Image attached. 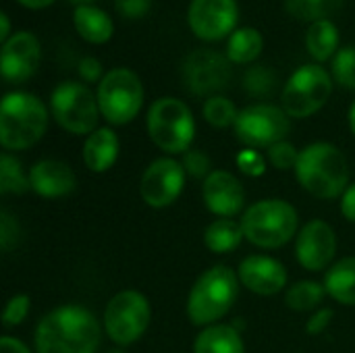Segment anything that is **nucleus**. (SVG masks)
I'll use <instances>...</instances> for the list:
<instances>
[{
    "mask_svg": "<svg viewBox=\"0 0 355 353\" xmlns=\"http://www.w3.org/2000/svg\"><path fill=\"white\" fill-rule=\"evenodd\" d=\"M100 325L81 306H60L46 314L35 329L37 353H96Z\"/></svg>",
    "mask_w": 355,
    "mask_h": 353,
    "instance_id": "1",
    "label": "nucleus"
},
{
    "mask_svg": "<svg viewBox=\"0 0 355 353\" xmlns=\"http://www.w3.org/2000/svg\"><path fill=\"white\" fill-rule=\"evenodd\" d=\"M293 171L300 185L320 200H333L345 193L349 183V166L343 152L327 141L304 148Z\"/></svg>",
    "mask_w": 355,
    "mask_h": 353,
    "instance_id": "2",
    "label": "nucleus"
},
{
    "mask_svg": "<svg viewBox=\"0 0 355 353\" xmlns=\"http://www.w3.org/2000/svg\"><path fill=\"white\" fill-rule=\"evenodd\" d=\"M48 127V108L27 92H10L0 104V144L4 150H27L42 139Z\"/></svg>",
    "mask_w": 355,
    "mask_h": 353,
    "instance_id": "3",
    "label": "nucleus"
},
{
    "mask_svg": "<svg viewBox=\"0 0 355 353\" xmlns=\"http://www.w3.org/2000/svg\"><path fill=\"white\" fill-rule=\"evenodd\" d=\"M237 275L229 266L208 268L191 287L187 316L196 327H212L223 318L237 300Z\"/></svg>",
    "mask_w": 355,
    "mask_h": 353,
    "instance_id": "4",
    "label": "nucleus"
},
{
    "mask_svg": "<svg viewBox=\"0 0 355 353\" xmlns=\"http://www.w3.org/2000/svg\"><path fill=\"white\" fill-rule=\"evenodd\" d=\"M241 229L250 243L275 250L297 233V212L283 200H262L243 212Z\"/></svg>",
    "mask_w": 355,
    "mask_h": 353,
    "instance_id": "5",
    "label": "nucleus"
},
{
    "mask_svg": "<svg viewBox=\"0 0 355 353\" xmlns=\"http://www.w3.org/2000/svg\"><path fill=\"white\" fill-rule=\"evenodd\" d=\"M150 139L168 154H185L196 135L189 106L179 98H158L146 117Z\"/></svg>",
    "mask_w": 355,
    "mask_h": 353,
    "instance_id": "6",
    "label": "nucleus"
},
{
    "mask_svg": "<svg viewBox=\"0 0 355 353\" xmlns=\"http://www.w3.org/2000/svg\"><path fill=\"white\" fill-rule=\"evenodd\" d=\"M100 114L110 125H127L137 117L144 104V85L131 69L108 71L98 85Z\"/></svg>",
    "mask_w": 355,
    "mask_h": 353,
    "instance_id": "7",
    "label": "nucleus"
},
{
    "mask_svg": "<svg viewBox=\"0 0 355 353\" xmlns=\"http://www.w3.org/2000/svg\"><path fill=\"white\" fill-rule=\"evenodd\" d=\"M50 110L54 121L69 133L85 135L96 131L100 114L98 96L79 81L58 83L50 98Z\"/></svg>",
    "mask_w": 355,
    "mask_h": 353,
    "instance_id": "8",
    "label": "nucleus"
},
{
    "mask_svg": "<svg viewBox=\"0 0 355 353\" xmlns=\"http://www.w3.org/2000/svg\"><path fill=\"white\" fill-rule=\"evenodd\" d=\"M333 79L320 64L300 67L283 87V110L293 119H306L318 112L331 98Z\"/></svg>",
    "mask_w": 355,
    "mask_h": 353,
    "instance_id": "9",
    "label": "nucleus"
},
{
    "mask_svg": "<svg viewBox=\"0 0 355 353\" xmlns=\"http://www.w3.org/2000/svg\"><path fill=\"white\" fill-rule=\"evenodd\" d=\"M150 318V304L139 291H121L106 306L104 329L110 341L125 347L135 343L146 333Z\"/></svg>",
    "mask_w": 355,
    "mask_h": 353,
    "instance_id": "10",
    "label": "nucleus"
},
{
    "mask_svg": "<svg viewBox=\"0 0 355 353\" xmlns=\"http://www.w3.org/2000/svg\"><path fill=\"white\" fill-rule=\"evenodd\" d=\"M289 129V114L272 104L248 106L235 121V133L248 148H272L275 144L285 141Z\"/></svg>",
    "mask_w": 355,
    "mask_h": 353,
    "instance_id": "11",
    "label": "nucleus"
},
{
    "mask_svg": "<svg viewBox=\"0 0 355 353\" xmlns=\"http://www.w3.org/2000/svg\"><path fill=\"white\" fill-rule=\"evenodd\" d=\"M183 83L193 96H218L231 81V60L216 50H193L181 67Z\"/></svg>",
    "mask_w": 355,
    "mask_h": 353,
    "instance_id": "12",
    "label": "nucleus"
},
{
    "mask_svg": "<svg viewBox=\"0 0 355 353\" xmlns=\"http://www.w3.org/2000/svg\"><path fill=\"white\" fill-rule=\"evenodd\" d=\"M183 185H185L183 164L173 158H158L144 171L139 193L148 206L166 208L181 196Z\"/></svg>",
    "mask_w": 355,
    "mask_h": 353,
    "instance_id": "13",
    "label": "nucleus"
},
{
    "mask_svg": "<svg viewBox=\"0 0 355 353\" xmlns=\"http://www.w3.org/2000/svg\"><path fill=\"white\" fill-rule=\"evenodd\" d=\"M239 19L235 0H191L187 21L191 31L206 42L220 40L233 33Z\"/></svg>",
    "mask_w": 355,
    "mask_h": 353,
    "instance_id": "14",
    "label": "nucleus"
},
{
    "mask_svg": "<svg viewBox=\"0 0 355 353\" xmlns=\"http://www.w3.org/2000/svg\"><path fill=\"white\" fill-rule=\"evenodd\" d=\"M40 42L31 31H17L4 44L0 52V71L8 83L27 81L40 64Z\"/></svg>",
    "mask_w": 355,
    "mask_h": 353,
    "instance_id": "15",
    "label": "nucleus"
},
{
    "mask_svg": "<svg viewBox=\"0 0 355 353\" xmlns=\"http://www.w3.org/2000/svg\"><path fill=\"white\" fill-rule=\"evenodd\" d=\"M337 254V237L329 223L310 221L302 227L295 241V258L297 262L312 273L327 268Z\"/></svg>",
    "mask_w": 355,
    "mask_h": 353,
    "instance_id": "16",
    "label": "nucleus"
},
{
    "mask_svg": "<svg viewBox=\"0 0 355 353\" xmlns=\"http://www.w3.org/2000/svg\"><path fill=\"white\" fill-rule=\"evenodd\" d=\"M204 202L208 210L220 218H231L241 212L245 202L243 185L237 177L227 171H212L208 179H204Z\"/></svg>",
    "mask_w": 355,
    "mask_h": 353,
    "instance_id": "17",
    "label": "nucleus"
},
{
    "mask_svg": "<svg viewBox=\"0 0 355 353\" xmlns=\"http://www.w3.org/2000/svg\"><path fill=\"white\" fill-rule=\"evenodd\" d=\"M239 281L258 295H277L287 285V270L268 256H248L239 264Z\"/></svg>",
    "mask_w": 355,
    "mask_h": 353,
    "instance_id": "18",
    "label": "nucleus"
},
{
    "mask_svg": "<svg viewBox=\"0 0 355 353\" xmlns=\"http://www.w3.org/2000/svg\"><path fill=\"white\" fill-rule=\"evenodd\" d=\"M29 183L35 193L42 198H64L75 189V173L62 160L46 158L31 166Z\"/></svg>",
    "mask_w": 355,
    "mask_h": 353,
    "instance_id": "19",
    "label": "nucleus"
},
{
    "mask_svg": "<svg viewBox=\"0 0 355 353\" xmlns=\"http://www.w3.org/2000/svg\"><path fill=\"white\" fill-rule=\"evenodd\" d=\"M119 156V137L110 127H100L83 144V162L92 173L108 171Z\"/></svg>",
    "mask_w": 355,
    "mask_h": 353,
    "instance_id": "20",
    "label": "nucleus"
},
{
    "mask_svg": "<svg viewBox=\"0 0 355 353\" xmlns=\"http://www.w3.org/2000/svg\"><path fill=\"white\" fill-rule=\"evenodd\" d=\"M73 23L77 33L89 44H106L114 33L110 15L94 4L77 6L73 12Z\"/></svg>",
    "mask_w": 355,
    "mask_h": 353,
    "instance_id": "21",
    "label": "nucleus"
},
{
    "mask_svg": "<svg viewBox=\"0 0 355 353\" xmlns=\"http://www.w3.org/2000/svg\"><path fill=\"white\" fill-rule=\"evenodd\" d=\"M193 353H245V345L233 327L212 325L193 341Z\"/></svg>",
    "mask_w": 355,
    "mask_h": 353,
    "instance_id": "22",
    "label": "nucleus"
},
{
    "mask_svg": "<svg viewBox=\"0 0 355 353\" xmlns=\"http://www.w3.org/2000/svg\"><path fill=\"white\" fill-rule=\"evenodd\" d=\"M324 289L335 302L355 306V258H343L329 268L324 277Z\"/></svg>",
    "mask_w": 355,
    "mask_h": 353,
    "instance_id": "23",
    "label": "nucleus"
},
{
    "mask_svg": "<svg viewBox=\"0 0 355 353\" xmlns=\"http://www.w3.org/2000/svg\"><path fill=\"white\" fill-rule=\"evenodd\" d=\"M264 50V37L256 27H239L229 35L227 58L235 64L254 62Z\"/></svg>",
    "mask_w": 355,
    "mask_h": 353,
    "instance_id": "24",
    "label": "nucleus"
},
{
    "mask_svg": "<svg viewBox=\"0 0 355 353\" xmlns=\"http://www.w3.org/2000/svg\"><path fill=\"white\" fill-rule=\"evenodd\" d=\"M339 46V31L333 21H316L308 27L306 33V48L310 56L318 62H324L337 54Z\"/></svg>",
    "mask_w": 355,
    "mask_h": 353,
    "instance_id": "25",
    "label": "nucleus"
},
{
    "mask_svg": "<svg viewBox=\"0 0 355 353\" xmlns=\"http://www.w3.org/2000/svg\"><path fill=\"white\" fill-rule=\"evenodd\" d=\"M243 237L245 235L241 223H235L233 218H216L208 225L204 233V243L214 254H229L235 248H239Z\"/></svg>",
    "mask_w": 355,
    "mask_h": 353,
    "instance_id": "26",
    "label": "nucleus"
},
{
    "mask_svg": "<svg viewBox=\"0 0 355 353\" xmlns=\"http://www.w3.org/2000/svg\"><path fill=\"white\" fill-rule=\"evenodd\" d=\"M345 0H285V8L291 17L300 21H331L335 12L341 10Z\"/></svg>",
    "mask_w": 355,
    "mask_h": 353,
    "instance_id": "27",
    "label": "nucleus"
},
{
    "mask_svg": "<svg viewBox=\"0 0 355 353\" xmlns=\"http://www.w3.org/2000/svg\"><path fill=\"white\" fill-rule=\"evenodd\" d=\"M324 295H327L324 285L314 283V281H302V283H295L293 287H289L285 302L295 312H308V310H314L316 306H320Z\"/></svg>",
    "mask_w": 355,
    "mask_h": 353,
    "instance_id": "28",
    "label": "nucleus"
},
{
    "mask_svg": "<svg viewBox=\"0 0 355 353\" xmlns=\"http://www.w3.org/2000/svg\"><path fill=\"white\" fill-rule=\"evenodd\" d=\"M31 189L29 177H25L21 162L10 154L0 156V191L2 193H25Z\"/></svg>",
    "mask_w": 355,
    "mask_h": 353,
    "instance_id": "29",
    "label": "nucleus"
},
{
    "mask_svg": "<svg viewBox=\"0 0 355 353\" xmlns=\"http://www.w3.org/2000/svg\"><path fill=\"white\" fill-rule=\"evenodd\" d=\"M243 87L252 98H270L277 89V73L270 67H250L243 75Z\"/></svg>",
    "mask_w": 355,
    "mask_h": 353,
    "instance_id": "30",
    "label": "nucleus"
},
{
    "mask_svg": "<svg viewBox=\"0 0 355 353\" xmlns=\"http://www.w3.org/2000/svg\"><path fill=\"white\" fill-rule=\"evenodd\" d=\"M237 117H239V112H237L235 104L225 96H212L204 104V119L216 129H227L231 125L235 127Z\"/></svg>",
    "mask_w": 355,
    "mask_h": 353,
    "instance_id": "31",
    "label": "nucleus"
},
{
    "mask_svg": "<svg viewBox=\"0 0 355 353\" xmlns=\"http://www.w3.org/2000/svg\"><path fill=\"white\" fill-rule=\"evenodd\" d=\"M333 77L339 85L355 89V46H345L333 56Z\"/></svg>",
    "mask_w": 355,
    "mask_h": 353,
    "instance_id": "32",
    "label": "nucleus"
},
{
    "mask_svg": "<svg viewBox=\"0 0 355 353\" xmlns=\"http://www.w3.org/2000/svg\"><path fill=\"white\" fill-rule=\"evenodd\" d=\"M297 158H300V152H297L295 146L289 144V141H279V144H275L272 148H268V160H270V164H272L275 169H279V171L295 169Z\"/></svg>",
    "mask_w": 355,
    "mask_h": 353,
    "instance_id": "33",
    "label": "nucleus"
},
{
    "mask_svg": "<svg viewBox=\"0 0 355 353\" xmlns=\"http://www.w3.org/2000/svg\"><path fill=\"white\" fill-rule=\"evenodd\" d=\"M183 169L187 175H191L193 179H208L210 171V158L206 152L202 150H187L183 154Z\"/></svg>",
    "mask_w": 355,
    "mask_h": 353,
    "instance_id": "34",
    "label": "nucleus"
},
{
    "mask_svg": "<svg viewBox=\"0 0 355 353\" xmlns=\"http://www.w3.org/2000/svg\"><path fill=\"white\" fill-rule=\"evenodd\" d=\"M21 239V227L17 223V218L12 214H8L6 210L0 212V248L2 252H10Z\"/></svg>",
    "mask_w": 355,
    "mask_h": 353,
    "instance_id": "35",
    "label": "nucleus"
},
{
    "mask_svg": "<svg viewBox=\"0 0 355 353\" xmlns=\"http://www.w3.org/2000/svg\"><path fill=\"white\" fill-rule=\"evenodd\" d=\"M29 314V298L27 295H15L8 300L6 308H4V316H2V325L6 329L21 325Z\"/></svg>",
    "mask_w": 355,
    "mask_h": 353,
    "instance_id": "36",
    "label": "nucleus"
},
{
    "mask_svg": "<svg viewBox=\"0 0 355 353\" xmlns=\"http://www.w3.org/2000/svg\"><path fill=\"white\" fill-rule=\"evenodd\" d=\"M114 8L127 19H141L150 12L152 0H114Z\"/></svg>",
    "mask_w": 355,
    "mask_h": 353,
    "instance_id": "37",
    "label": "nucleus"
},
{
    "mask_svg": "<svg viewBox=\"0 0 355 353\" xmlns=\"http://www.w3.org/2000/svg\"><path fill=\"white\" fill-rule=\"evenodd\" d=\"M77 71H79L81 79L87 81V83L102 81V77H104V75H102V64H100V60L94 58V56H83V58L79 60Z\"/></svg>",
    "mask_w": 355,
    "mask_h": 353,
    "instance_id": "38",
    "label": "nucleus"
},
{
    "mask_svg": "<svg viewBox=\"0 0 355 353\" xmlns=\"http://www.w3.org/2000/svg\"><path fill=\"white\" fill-rule=\"evenodd\" d=\"M237 164H239V169H241L243 173H248V175H260V173L264 171L262 156H260V154H256L254 150H245V152H241V154H239V158H237Z\"/></svg>",
    "mask_w": 355,
    "mask_h": 353,
    "instance_id": "39",
    "label": "nucleus"
},
{
    "mask_svg": "<svg viewBox=\"0 0 355 353\" xmlns=\"http://www.w3.org/2000/svg\"><path fill=\"white\" fill-rule=\"evenodd\" d=\"M333 316H335L333 310H320L316 316L310 318V322H308V333H310V335H320L322 331H327V327L331 325Z\"/></svg>",
    "mask_w": 355,
    "mask_h": 353,
    "instance_id": "40",
    "label": "nucleus"
},
{
    "mask_svg": "<svg viewBox=\"0 0 355 353\" xmlns=\"http://www.w3.org/2000/svg\"><path fill=\"white\" fill-rule=\"evenodd\" d=\"M341 212L347 221L355 223V183L345 189V193L341 198Z\"/></svg>",
    "mask_w": 355,
    "mask_h": 353,
    "instance_id": "41",
    "label": "nucleus"
},
{
    "mask_svg": "<svg viewBox=\"0 0 355 353\" xmlns=\"http://www.w3.org/2000/svg\"><path fill=\"white\" fill-rule=\"evenodd\" d=\"M0 353H31L19 339L12 337H2L0 341Z\"/></svg>",
    "mask_w": 355,
    "mask_h": 353,
    "instance_id": "42",
    "label": "nucleus"
},
{
    "mask_svg": "<svg viewBox=\"0 0 355 353\" xmlns=\"http://www.w3.org/2000/svg\"><path fill=\"white\" fill-rule=\"evenodd\" d=\"M10 37V21H8V15L6 12H0V40L2 44Z\"/></svg>",
    "mask_w": 355,
    "mask_h": 353,
    "instance_id": "43",
    "label": "nucleus"
},
{
    "mask_svg": "<svg viewBox=\"0 0 355 353\" xmlns=\"http://www.w3.org/2000/svg\"><path fill=\"white\" fill-rule=\"evenodd\" d=\"M19 4H23V6H27V8H33V10H37V8H46V6H50L54 0H17Z\"/></svg>",
    "mask_w": 355,
    "mask_h": 353,
    "instance_id": "44",
    "label": "nucleus"
},
{
    "mask_svg": "<svg viewBox=\"0 0 355 353\" xmlns=\"http://www.w3.org/2000/svg\"><path fill=\"white\" fill-rule=\"evenodd\" d=\"M349 127H352V131H354L355 135V102L352 104V108H349Z\"/></svg>",
    "mask_w": 355,
    "mask_h": 353,
    "instance_id": "45",
    "label": "nucleus"
},
{
    "mask_svg": "<svg viewBox=\"0 0 355 353\" xmlns=\"http://www.w3.org/2000/svg\"><path fill=\"white\" fill-rule=\"evenodd\" d=\"M69 2H73V4H77V6H83V4H92L94 0H69Z\"/></svg>",
    "mask_w": 355,
    "mask_h": 353,
    "instance_id": "46",
    "label": "nucleus"
},
{
    "mask_svg": "<svg viewBox=\"0 0 355 353\" xmlns=\"http://www.w3.org/2000/svg\"><path fill=\"white\" fill-rule=\"evenodd\" d=\"M108 353H123V352H116V350H112V352H108Z\"/></svg>",
    "mask_w": 355,
    "mask_h": 353,
    "instance_id": "47",
    "label": "nucleus"
}]
</instances>
